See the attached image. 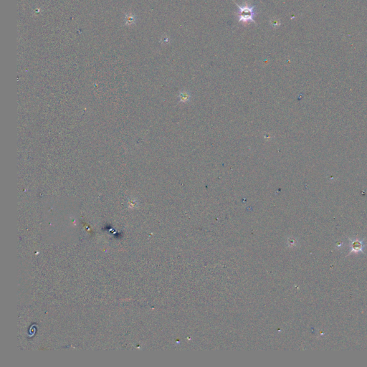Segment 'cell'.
I'll return each mask as SVG.
<instances>
[{"mask_svg": "<svg viewBox=\"0 0 367 367\" xmlns=\"http://www.w3.org/2000/svg\"><path fill=\"white\" fill-rule=\"evenodd\" d=\"M352 249L353 250H354L355 252L361 251V250H362V244H361V242H358V241H356V242H353L352 244Z\"/></svg>", "mask_w": 367, "mask_h": 367, "instance_id": "obj_2", "label": "cell"}, {"mask_svg": "<svg viewBox=\"0 0 367 367\" xmlns=\"http://www.w3.org/2000/svg\"><path fill=\"white\" fill-rule=\"evenodd\" d=\"M190 98V95L188 94L187 92H183V93H180V100L182 101H187Z\"/></svg>", "mask_w": 367, "mask_h": 367, "instance_id": "obj_3", "label": "cell"}, {"mask_svg": "<svg viewBox=\"0 0 367 367\" xmlns=\"http://www.w3.org/2000/svg\"><path fill=\"white\" fill-rule=\"evenodd\" d=\"M235 5L238 8L236 15L239 22L242 24H249L250 22L256 24L255 17L257 12L255 11V6L247 2H244L242 5L235 2Z\"/></svg>", "mask_w": 367, "mask_h": 367, "instance_id": "obj_1", "label": "cell"}]
</instances>
